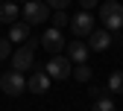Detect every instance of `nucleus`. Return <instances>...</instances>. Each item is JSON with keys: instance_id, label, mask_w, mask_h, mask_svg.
Returning <instances> with one entry per match:
<instances>
[{"instance_id": "obj_1", "label": "nucleus", "mask_w": 123, "mask_h": 111, "mask_svg": "<svg viewBox=\"0 0 123 111\" xmlns=\"http://www.w3.org/2000/svg\"><path fill=\"white\" fill-rule=\"evenodd\" d=\"M21 18H24V23H29V26H38V23H44V21H50V6L44 3V0H26L24 9H21Z\"/></svg>"}, {"instance_id": "obj_2", "label": "nucleus", "mask_w": 123, "mask_h": 111, "mask_svg": "<svg viewBox=\"0 0 123 111\" xmlns=\"http://www.w3.org/2000/svg\"><path fill=\"white\" fill-rule=\"evenodd\" d=\"M100 21H103V29H109V32L120 29L123 26V6L117 0H105L100 6Z\"/></svg>"}, {"instance_id": "obj_3", "label": "nucleus", "mask_w": 123, "mask_h": 111, "mask_svg": "<svg viewBox=\"0 0 123 111\" xmlns=\"http://www.w3.org/2000/svg\"><path fill=\"white\" fill-rule=\"evenodd\" d=\"M44 73L50 79H70L73 76V61L68 56H53L47 64H44Z\"/></svg>"}, {"instance_id": "obj_4", "label": "nucleus", "mask_w": 123, "mask_h": 111, "mask_svg": "<svg viewBox=\"0 0 123 111\" xmlns=\"http://www.w3.org/2000/svg\"><path fill=\"white\" fill-rule=\"evenodd\" d=\"M0 91L9 93V97H21V93L26 91V79L18 70H6L3 76H0Z\"/></svg>"}, {"instance_id": "obj_5", "label": "nucleus", "mask_w": 123, "mask_h": 111, "mask_svg": "<svg viewBox=\"0 0 123 111\" xmlns=\"http://www.w3.org/2000/svg\"><path fill=\"white\" fill-rule=\"evenodd\" d=\"M32 53H35V41H26L24 47H18V50L12 53V64H15L12 70H18V73L29 70V67H32V58H35Z\"/></svg>"}, {"instance_id": "obj_6", "label": "nucleus", "mask_w": 123, "mask_h": 111, "mask_svg": "<svg viewBox=\"0 0 123 111\" xmlns=\"http://www.w3.org/2000/svg\"><path fill=\"white\" fill-rule=\"evenodd\" d=\"M70 29H73L76 38H88L91 32H94V15H91V12L73 15V18H70Z\"/></svg>"}, {"instance_id": "obj_7", "label": "nucleus", "mask_w": 123, "mask_h": 111, "mask_svg": "<svg viewBox=\"0 0 123 111\" xmlns=\"http://www.w3.org/2000/svg\"><path fill=\"white\" fill-rule=\"evenodd\" d=\"M41 47H44L47 53L59 56V53H62V47H65V38H62V29H53V26H50L47 32L41 35Z\"/></svg>"}, {"instance_id": "obj_8", "label": "nucleus", "mask_w": 123, "mask_h": 111, "mask_svg": "<svg viewBox=\"0 0 123 111\" xmlns=\"http://www.w3.org/2000/svg\"><path fill=\"white\" fill-rule=\"evenodd\" d=\"M109 44H111V32L109 29H94V32L88 35V50H94V53L109 50Z\"/></svg>"}, {"instance_id": "obj_9", "label": "nucleus", "mask_w": 123, "mask_h": 111, "mask_svg": "<svg viewBox=\"0 0 123 111\" xmlns=\"http://www.w3.org/2000/svg\"><path fill=\"white\" fill-rule=\"evenodd\" d=\"M88 41H70L68 44V58L73 64H88Z\"/></svg>"}, {"instance_id": "obj_10", "label": "nucleus", "mask_w": 123, "mask_h": 111, "mask_svg": "<svg viewBox=\"0 0 123 111\" xmlns=\"http://www.w3.org/2000/svg\"><path fill=\"white\" fill-rule=\"evenodd\" d=\"M26 91H32V93H47V91H50V76L44 73V70H35L32 76L26 79Z\"/></svg>"}, {"instance_id": "obj_11", "label": "nucleus", "mask_w": 123, "mask_h": 111, "mask_svg": "<svg viewBox=\"0 0 123 111\" xmlns=\"http://www.w3.org/2000/svg\"><path fill=\"white\" fill-rule=\"evenodd\" d=\"M18 18H21V6L15 3V0H6V3L0 6V23H9L12 26Z\"/></svg>"}, {"instance_id": "obj_12", "label": "nucleus", "mask_w": 123, "mask_h": 111, "mask_svg": "<svg viewBox=\"0 0 123 111\" xmlns=\"http://www.w3.org/2000/svg\"><path fill=\"white\" fill-rule=\"evenodd\" d=\"M26 38H29V23L15 21V23L9 26V41H26Z\"/></svg>"}, {"instance_id": "obj_13", "label": "nucleus", "mask_w": 123, "mask_h": 111, "mask_svg": "<svg viewBox=\"0 0 123 111\" xmlns=\"http://www.w3.org/2000/svg\"><path fill=\"white\" fill-rule=\"evenodd\" d=\"M109 91L111 93H123V70H114L109 76Z\"/></svg>"}, {"instance_id": "obj_14", "label": "nucleus", "mask_w": 123, "mask_h": 111, "mask_svg": "<svg viewBox=\"0 0 123 111\" xmlns=\"http://www.w3.org/2000/svg\"><path fill=\"white\" fill-rule=\"evenodd\" d=\"M73 79H79V82H91V67H88V64H73Z\"/></svg>"}, {"instance_id": "obj_15", "label": "nucleus", "mask_w": 123, "mask_h": 111, "mask_svg": "<svg viewBox=\"0 0 123 111\" xmlns=\"http://www.w3.org/2000/svg\"><path fill=\"white\" fill-rule=\"evenodd\" d=\"M50 21H53V29H62V26H68V23H70V15H65V12H53V15H50Z\"/></svg>"}, {"instance_id": "obj_16", "label": "nucleus", "mask_w": 123, "mask_h": 111, "mask_svg": "<svg viewBox=\"0 0 123 111\" xmlns=\"http://www.w3.org/2000/svg\"><path fill=\"white\" fill-rule=\"evenodd\" d=\"M91 111H114V102L105 97V99H94V105H91Z\"/></svg>"}, {"instance_id": "obj_17", "label": "nucleus", "mask_w": 123, "mask_h": 111, "mask_svg": "<svg viewBox=\"0 0 123 111\" xmlns=\"http://www.w3.org/2000/svg\"><path fill=\"white\" fill-rule=\"evenodd\" d=\"M12 58V41L9 38H0V61Z\"/></svg>"}, {"instance_id": "obj_18", "label": "nucleus", "mask_w": 123, "mask_h": 111, "mask_svg": "<svg viewBox=\"0 0 123 111\" xmlns=\"http://www.w3.org/2000/svg\"><path fill=\"white\" fill-rule=\"evenodd\" d=\"M44 3H47L50 9H56V12H65L70 6V0H44Z\"/></svg>"}, {"instance_id": "obj_19", "label": "nucleus", "mask_w": 123, "mask_h": 111, "mask_svg": "<svg viewBox=\"0 0 123 111\" xmlns=\"http://www.w3.org/2000/svg\"><path fill=\"white\" fill-rule=\"evenodd\" d=\"M88 93H91L94 99H105V88H100V85H91V88H88Z\"/></svg>"}, {"instance_id": "obj_20", "label": "nucleus", "mask_w": 123, "mask_h": 111, "mask_svg": "<svg viewBox=\"0 0 123 111\" xmlns=\"http://www.w3.org/2000/svg\"><path fill=\"white\" fill-rule=\"evenodd\" d=\"M100 3V0H79V6H82V12H88V9H94Z\"/></svg>"}, {"instance_id": "obj_21", "label": "nucleus", "mask_w": 123, "mask_h": 111, "mask_svg": "<svg viewBox=\"0 0 123 111\" xmlns=\"http://www.w3.org/2000/svg\"><path fill=\"white\" fill-rule=\"evenodd\" d=\"M15 3H26V0H15Z\"/></svg>"}, {"instance_id": "obj_22", "label": "nucleus", "mask_w": 123, "mask_h": 111, "mask_svg": "<svg viewBox=\"0 0 123 111\" xmlns=\"http://www.w3.org/2000/svg\"><path fill=\"white\" fill-rule=\"evenodd\" d=\"M3 3H6V0H3Z\"/></svg>"}, {"instance_id": "obj_23", "label": "nucleus", "mask_w": 123, "mask_h": 111, "mask_svg": "<svg viewBox=\"0 0 123 111\" xmlns=\"http://www.w3.org/2000/svg\"><path fill=\"white\" fill-rule=\"evenodd\" d=\"M0 93H3V91H0Z\"/></svg>"}]
</instances>
